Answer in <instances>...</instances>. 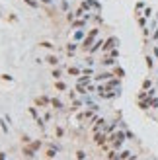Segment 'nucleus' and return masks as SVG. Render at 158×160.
Masks as SVG:
<instances>
[{
  "mask_svg": "<svg viewBox=\"0 0 158 160\" xmlns=\"http://www.w3.org/2000/svg\"><path fill=\"white\" fill-rule=\"evenodd\" d=\"M98 33H100V28H92L88 31V35L80 41V49L82 51H90V47H92L94 43H96V39H98Z\"/></svg>",
  "mask_w": 158,
  "mask_h": 160,
  "instance_id": "1",
  "label": "nucleus"
},
{
  "mask_svg": "<svg viewBox=\"0 0 158 160\" xmlns=\"http://www.w3.org/2000/svg\"><path fill=\"white\" fill-rule=\"evenodd\" d=\"M117 43H119V41H117V37H113V35H111V37H107L106 43H103V47H102V53L111 51L113 47H117Z\"/></svg>",
  "mask_w": 158,
  "mask_h": 160,
  "instance_id": "2",
  "label": "nucleus"
},
{
  "mask_svg": "<svg viewBox=\"0 0 158 160\" xmlns=\"http://www.w3.org/2000/svg\"><path fill=\"white\" fill-rule=\"evenodd\" d=\"M94 143L98 146H103L107 143V133L106 131H100V133H94Z\"/></svg>",
  "mask_w": 158,
  "mask_h": 160,
  "instance_id": "3",
  "label": "nucleus"
},
{
  "mask_svg": "<svg viewBox=\"0 0 158 160\" xmlns=\"http://www.w3.org/2000/svg\"><path fill=\"white\" fill-rule=\"evenodd\" d=\"M35 152H37V151H35L31 145H23L22 146V154L25 156V158H35Z\"/></svg>",
  "mask_w": 158,
  "mask_h": 160,
  "instance_id": "4",
  "label": "nucleus"
},
{
  "mask_svg": "<svg viewBox=\"0 0 158 160\" xmlns=\"http://www.w3.org/2000/svg\"><path fill=\"white\" fill-rule=\"evenodd\" d=\"M35 105H37V108H47V105H51V98H47V96H37V98H35Z\"/></svg>",
  "mask_w": 158,
  "mask_h": 160,
  "instance_id": "5",
  "label": "nucleus"
},
{
  "mask_svg": "<svg viewBox=\"0 0 158 160\" xmlns=\"http://www.w3.org/2000/svg\"><path fill=\"white\" fill-rule=\"evenodd\" d=\"M86 22H88L86 18H78V20H74V22H70V29H80V28H86Z\"/></svg>",
  "mask_w": 158,
  "mask_h": 160,
  "instance_id": "6",
  "label": "nucleus"
},
{
  "mask_svg": "<svg viewBox=\"0 0 158 160\" xmlns=\"http://www.w3.org/2000/svg\"><path fill=\"white\" fill-rule=\"evenodd\" d=\"M78 47H80L78 41L68 43V45H66V55H68V57H74V53H76V49H78Z\"/></svg>",
  "mask_w": 158,
  "mask_h": 160,
  "instance_id": "7",
  "label": "nucleus"
},
{
  "mask_svg": "<svg viewBox=\"0 0 158 160\" xmlns=\"http://www.w3.org/2000/svg\"><path fill=\"white\" fill-rule=\"evenodd\" d=\"M103 43H106V39H96V43H94V45H92V47H90V55H94V53H98L100 51V49H102L103 47Z\"/></svg>",
  "mask_w": 158,
  "mask_h": 160,
  "instance_id": "8",
  "label": "nucleus"
},
{
  "mask_svg": "<svg viewBox=\"0 0 158 160\" xmlns=\"http://www.w3.org/2000/svg\"><path fill=\"white\" fill-rule=\"evenodd\" d=\"M51 108H55L57 111H63V109H65V104H63V102L55 96V98H51Z\"/></svg>",
  "mask_w": 158,
  "mask_h": 160,
  "instance_id": "9",
  "label": "nucleus"
},
{
  "mask_svg": "<svg viewBox=\"0 0 158 160\" xmlns=\"http://www.w3.org/2000/svg\"><path fill=\"white\" fill-rule=\"evenodd\" d=\"M109 78H113L111 72H100V74L94 76V80H96V82H102V80H109Z\"/></svg>",
  "mask_w": 158,
  "mask_h": 160,
  "instance_id": "10",
  "label": "nucleus"
},
{
  "mask_svg": "<svg viewBox=\"0 0 158 160\" xmlns=\"http://www.w3.org/2000/svg\"><path fill=\"white\" fill-rule=\"evenodd\" d=\"M82 105H84V100H72V105H70V113L78 111Z\"/></svg>",
  "mask_w": 158,
  "mask_h": 160,
  "instance_id": "11",
  "label": "nucleus"
},
{
  "mask_svg": "<svg viewBox=\"0 0 158 160\" xmlns=\"http://www.w3.org/2000/svg\"><path fill=\"white\" fill-rule=\"evenodd\" d=\"M45 63H49L51 66H59V57H57V55H53V53H51V55H47Z\"/></svg>",
  "mask_w": 158,
  "mask_h": 160,
  "instance_id": "12",
  "label": "nucleus"
},
{
  "mask_svg": "<svg viewBox=\"0 0 158 160\" xmlns=\"http://www.w3.org/2000/svg\"><path fill=\"white\" fill-rule=\"evenodd\" d=\"M86 35H88V33L84 31V29H74V41H78V43H80L84 37H86Z\"/></svg>",
  "mask_w": 158,
  "mask_h": 160,
  "instance_id": "13",
  "label": "nucleus"
},
{
  "mask_svg": "<svg viewBox=\"0 0 158 160\" xmlns=\"http://www.w3.org/2000/svg\"><path fill=\"white\" fill-rule=\"evenodd\" d=\"M51 76H53V78H55V80H60V78H63V71H60L59 66H53V71H51Z\"/></svg>",
  "mask_w": 158,
  "mask_h": 160,
  "instance_id": "14",
  "label": "nucleus"
},
{
  "mask_svg": "<svg viewBox=\"0 0 158 160\" xmlns=\"http://www.w3.org/2000/svg\"><path fill=\"white\" fill-rule=\"evenodd\" d=\"M57 152H59V148H55V146H49V148L45 151V156H47V158H55Z\"/></svg>",
  "mask_w": 158,
  "mask_h": 160,
  "instance_id": "15",
  "label": "nucleus"
},
{
  "mask_svg": "<svg viewBox=\"0 0 158 160\" xmlns=\"http://www.w3.org/2000/svg\"><path fill=\"white\" fill-rule=\"evenodd\" d=\"M66 72H68L70 76H80V74H82V71H80L78 66H68V68H66Z\"/></svg>",
  "mask_w": 158,
  "mask_h": 160,
  "instance_id": "16",
  "label": "nucleus"
},
{
  "mask_svg": "<svg viewBox=\"0 0 158 160\" xmlns=\"http://www.w3.org/2000/svg\"><path fill=\"white\" fill-rule=\"evenodd\" d=\"M76 92H78V94H82V96H86V94H88V88H86V84L76 82Z\"/></svg>",
  "mask_w": 158,
  "mask_h": 160,
  "instance_id": "17",
  "label": "nucleus"
},
{
  "mask_svg": "<svg viewBox=\"0 0 158 160\" xmlns=\"http://www.w3.org/2000/svg\"><path fill=\"white\" fill-rule=\"evenodd\" d=\"M115 59H113V57H109V55H106L103 57V61H102V65H106V66H111V65H115Z\"/></svg>",
  "mask_w": 158,
  "mask_h": 160,
  "instance_id": "18",
  "label": "nucleus"
},
{
  "mask_svg": "<svg viewBox=\"0 0 158 160\" xmlns=\"http://www.w3.org/2000/svg\"><path fill=\"white\" fill-rule=\"evenodd\" d=\"M55 90H59V92H65V90H66V84L63 82V80H55Z\"/></svg>",
  "mask_w": 158,
  "mask_h": 160,
  "instance_id": "19",
  "label": "nucleus"
},
{
  "mask_svg": "<svg viewBox=\"0 0 158 160\" xmlns=\"http://www.w3.org/2000/svg\"><path fill=\"white\" fill-rule=\"evenodd\" d=\"M90 6H92V10H96V12H102V4H100L98 0H88Z\"/></svg>",
  "mask_w": 158,
  "mask_h": 160,
  "instance_id": "20",
  "label": "nucleus"
},
{
  "mask_svg": "<svg viewBox=\"0 0 158 160\" xmlns=\"http://www.w3.org/2000/svg\"><path fill=\"white\" fill-rule=\"evenodd\" d=\"M39 47H43V49H49V51H53V49H55V45H53L51 41H41V43H39Z\"/></svg>",
  "mask_w": 158,
  "mask_h": 160,
  "instance_id": "21",
  "label": "nucleus"
},
{
  "mask_svg": "<svg viewBox=\"0 0 158 160\" xmlns=\"http://www.w3.org/2000/svg\"><path fill=\"white\" fill-rule=\"evenodd\" d=\"M113 74L119 76V78H123V76H125V71H123L121 66H117V65H115V68H113Z\"/></svg>",
  "mask_w": 158,
  "mask_h": 160,
  "instance_id": "22",
  "label": "nucleus"
},
{
  "mask_svg": "<svg viewBox=\"0 0 158 160\" xmlns=\"http://www.w3.org/2000/svg\"><path fill=\"white\" fill-rule=\"evenodd\" d=\"M74 14H76V18H84V16L88 14V12H86V10H84L82 6H80V8H76V12H74ZM90 14H92V12H90Z\"/></svg>",
  "mask_w": 158,
  "mask_h": 160,
  "instance_id": "23",
  "label": "nucleus"
},
{
  "mask_svg": "<svg viewBox=\"0 0 158 160\" xmlns=\"http://www.w3.org/2000/svg\"><path fill=\"white\" fill-rule=\"evenodd\" d=\"M90 78H92V76L80 74V76H78V82H80V84H90Z\"/></svg>",
  "mask_w": 158,
  "mask_h": 160,
  "instance_id": "24",
  "label": "nucleus"
},
{
  "mask_svg": "<svg viewBox=\"0 0 158 160\" xmlns=\"http://www.w3.org/2000/svg\"><path fill=\"white\" fill-rule=\"evenodd\" d=\"M80 6H82V8L86 10L88 14H90V12H92V6H90V2H88V0H82V2H80Z\"/></svg>",
  "mask_w": 158,
  "mask_h": 160,
  "instance_id": "25",
  "label": "nucleus"
},
{
  "mask_svg": "<svg viewBox=\"0 0 158 160\" xmlns=\"http://www.w3.org/2000/svg\"><path fill=\"white\" fill-rule=\"evenodd\" d=\"M82 74H86V76H94V68H92V66H84V68H82Z\"/></svg>",
  "mask_w": 158,
  "mask_h": 160,
  "instance_id": "26",
  "label": "nucleus"
},
{
  "mask_svg": "<svg viewBox=\"0 0 158 160\" xmlns=\"http://www.w3.org/2000/svg\"><path fill=\"white\" fill-rule=\"evenodd\" d=\"M106 55H109V57H113V59H117V57H119V49H117V47H113L111 51H107Z\"/></svg>",
  "mask_w": 158,
  "mask_h": 160,
  "instance_id": "27",
  "label": "nucleus"
},
{
  "mask_svg": "<svg viewBox=\"0 0 158 160\" xmlns=\"http://www.w3.org/2000/svg\"><path fill=\"white\" fill-rule=\"evenodd\" d=\"M131 154H133V152L123 151V152H119V158H121V160H129V158H131Z\"/></svg>",
  "mask_w": 158,
  "mask_h": 160,
  "instance_id": "28",
  "label": "nucleus"
},
{
  "mask_svg": "<svg viewBox=\"0 0 158 160\" xmlns=\"http://www.w3.org/2000/svg\"><path fill=\"white\" fill-rule=\"evenodd\" d=\"M6 119H0V129H2V133H6V135H8V125H6Z\"/></svg>",
  "mask_w": 158,
  "mask_h": 160,
  "instance_id": "29",
  "label": "nucleus"
},
{
  "mask_svg": "<svg viewBox=\"0 0 158 160\" xmlns=\"http://www.w3.org/2000/svg\"><path fill=\"white\" fill-rule=\"evenodd\" d=\"M103 131H106L107 135H111V133L115 131V123H111V125H106V127H103Z\"/></svg>",
  "mask_w": 158,
  "mask_h": 160,
  "instance_id": "30",
  "label": "nucleus"
},
{
  "mask_svg": "<svg viewBox=\"0 0 158 160\" xmlns=\"http://www.w3.org/2000/svg\"><path fill=\"white\" fill-rule=\"evenodd\" d=\"M60 10H63V12H70V6H68V2H66V0H63V2H60Z\"/></svg>",
  "mask_w": 158,
  "mask_h": 160,
  "instance_id": "31",
  "label": "nucleus"
},
{
  "mask_svg": "<svg viewBox=\"0 0 158 160\" xmlns=\"http://www.w3.org/2000/svg\"><path fill=\"white\" fill-rule=\"evenodd\" d=\"M82 100H84V105H88V108H90V105H94V100H92V98H90V96H88V94L84 96V98H82Z\"/></svg>",
  "mask_w": 158,
  "mask_h": 160,
  "instance_id": "32",
  "label": "nucleus"
},
{
  "mask_svg": "<svg viewBox=\"0 0 158 160\" xmlns=\"http://www.w3.org/2000/svg\"><path fill=\"white\" fill-rule=\"evenodd\" d=\"M23 2H25V4L29 6V8H37V6H39V2H37V0H23Z\"/></svg>",
  "mask_w": 158,
  "mask_h": 160,
  "instance_id": "33",
  "label": "nucleus"
},
{
  "mask_svg": "<svg viewBox=\"0 0 158 160\" xmlns=\"http://www.w3.org/2000/svg\"><path fill=\"white\" fill-rule=\"evenodd\" d=\"M31 146L35 148V151H39V148L43 146V141H39V139H37V141H31Z\"/></svg>",
  "mask_w": 158,
  "mask_h": 160,
  "instance_id": "34",
  "label": "nucleus"
},
{
  "mask_svg": "<svg viewBox=\"0 0 158 160\" xmlns=\"http://www.w3.org/2000/svg\"><path fill=\"white\" fill-rule=\"evenodd\" d=\"M29 115H31V117L35 119V121L39 119V113H37V109H35V108H29Z\"/></svg>",
  "mask_w": 158,
  "mask_h": 160,
  "instance_id": "35",
  "label": "nucleus"
},
{
  "mask_svg": "<svg viewBox=\"0 0 158 160\" xmlns=\"http://www.w3.org/2000/svg\"><path fill=\"white\" fill-rule=\"evenodd\" d=\"M22 145H31V137L29 135H22Z\"/></svg>",
  "mask_w": 158,
  "mask_h": 160,
  "instance_id": "36",
  "label": "nucleus"
},
{
  "mask_svg": "<svg viewBox=\"0 0 158 160\" xmlns=\"http://www.w3.org/2000/svg\"><path fill=\"white\" fill-rule=\"evenodd\" d=\"M76 160H86V152L84 151H76Z\"/></svg>",
  "mask_w": 158,
  "mask_h": 160,
  "instance_id": "37",
  "label": "nucleus"
},
{
  "mask_svg": "<svg viewBox=\"0 0 158 160\" xmlns=\"http://www.w3.org/2000/svg\"><path fill=\"white\" fill-rule=\"evenodd\" d=\"M143 16H144V18H150V16H152V8H144Z\"/></svg>",
  "mask_w": 158,
  "mask_h": 160,
  "instance_id": "38",
  "label": "nucleus"
},
{
  "mask_svg": "<svg viewBox=\"0 0 158 160\" xmlns=\"http://www.w3.org/2000/svg\"><path fill=\"white\" fill-rule=\"evenodd\" d=\"M115 154H117L115 151H109V152H107V160H115V158H117Z\"/></svg>",
  "mask_w": 158,
  "mask_h": 160,
  "instance_id": "39",
  "label": "nucleus"
},
{
  "mask_svg": "<svg viewBox=\"0 0 158 160\" xmlns=\"http://www.w3.org/2000/svg\"><path fill=\"white\" fill-rule=\"evenodd\" d=\"M55 133H57V137H59V139H60V137H63V135H65V131H63V127H55Z\"/></svg>",
  "mask_w": 158,
  "mask_h": 160,
  "instance_id": "40",
  "label": "nucleus"
},
{
  "mask_svg": "<svg viewBox=\"0 0 158 160\" xmlns=\"http://www.w3.org/2000/svg\"><path fill=\"white\" fill-rule=\"evenodd\" d=\"M92 20L96 22V24H102V16H100V14H94V16H92Z\"/></svg>",
  "mask_w": 158,
  "mask_h": 160,
  "instance_id": "41",
  "label": "nucleus"
},
{
  "mask_svg": "<svg viewBox=\"0 0 158 160\" xmlns=\"http://www.w3.org/2000/svg\"><path fill=\"white\" fill-rule=\"evenodd\" d=\"M152 65H154V59H152V57H146V66L152 68Z\"/></svg>",
  "mask_w": 158,
  "mask_h": 160,
  "instance_id": "42",
  "label": "nucleus"
},
{
  "mask_svg": "<svg viewBox=\"0 0 158 160\" xmlns=\"http://www.w3.org/2000/svg\"><path fill=\"white\" fill-rule=\"evenodd\" d=\"M150 86H152V82H150V80H144V82H143V90H149Z\"/></svg>",
  "mask_w": 158,
  "mask_h": 160,
  "instance_id": "43",
  "label": "nucleus"
},
{
  "mask_svg": "<svg viewBox=\"0 0 158 160\" xmlns=\"http://www.w3.org/2000/svg\"><path fill=\"white\" fill-rule=\"evenodd\" d=\"M86 65H88V66H92V65H94V57H92V55L86 57Z\"/></svg>",
  "mask_w": 158,
  "mask_h": 160,
  "instance_id": "44",
  "label": "nucleus"
},
{
  "mask_svg": "<svg viewBox=\"0 0 158 160\" xmlns=\"http://www.w3.org/2000/svg\"><path fill=\"white\" fill-rule=\"evenodd\" d=\"M66 94H68L70 100H76V92H72V90H70V92H66Z\"/></svg>",
  "mask_w": 158,
  "mask_h": 160,
  "instance_id": "45",
  "label": "nucleus"
},
{
  "mask_svg": "<svg viewBox=\"0 0 158 160\" xmlns=\"http://www.w3.org/2000/svg\"><path fill=\"white\" fill-rule=\"evenodd\" d=\"M152 39H154V41H156V39H158V25H156V29H154V31H152Z\"/></svg>",
  "mask_w": 158,
  "mask_h": 160,
  "instance_id": "46",
  "label": "nucleus"
},
{
  "mask_svg": "<svg viewBox=\"0 0 158 160\" xmlns=\"http://www.w3.org/2000/svg\"><path fill=\"white\" fill-rule=\"evenodd\" d=\"M39 2H41V4H47V6H49V4H53L55 0H39Z\"/></svg>",
  "mask_w": 158,
  "mask_h": 160,
  "instance_id": "47",
  "label": "nucleus"
},
{
  "mask_svg": "<svg viewBox=\"0 0 158 160\" xmlns=\"http://www.w3.org/2000/svg\"><path fill=\"white\" fill-rule=\"evenodd\" d=\"M0 160H8V156H6V152L0 151Z\"/></svg>",
  "mask_w": 158,
  "mask_h": 160,
  "instance_id": "48",
  "label": "nucleus"
},
{
  "mask_svg": "<svg viewBox=\"0 0 158 160\" xmlns=\"http://www.w3.org/2000/svg\"><path fill=\"white\" fill-rule=\"evenodd\" d=\"M125 135H127V139H135V135H133L131 131H125Z\"/></svg>",
  "mask_w": 158,
  "mask_h": 160,
  "instance_id": "49",
  "label": "nucleus"
},
{
  "mask_svg": "<svg viewBox=\"0 0 158 160\" xmlns=\"http://www.w3.org/2000/svg\"><path fill=\"white\" fill-rule=\"evenodd\" d=\"M86 88H88V92H96V88H94L92 84H86Z\"/></svg>",
  "mask_w": 158,
  "mask_h": 160,
  "instance_id": "50",
  "label": "nucleus"
},
{
  "mask_svg": "<svg viewBox=\"0 0 158 160\" xmlns=\"http://www.w3.org/2000/svg\"><path fill=\"white\" fill-rule=\"evenodd\" d=\"M2 80H8V82H10V80H12V76H10V74H2Z\"/></svg>",
  "mask_w": 158,
  "mask_h": 160,
  "instance_id": "51",
  "label": "nucleus"
},
{
  "mask_svg": "<svg viewBox=\"0 0 158 160\" xmlns=\"http://www.w3.org/2000/svg\"><path fill=\"white\" fill-rule=\"evenodd\" d=\"M152 53H154V57H158V47H154V49H152Z\"/></svg>",
  "mask_w": 158,
  "mask_h": 160,
  "instance_id": "52",
  "label": "nucleus"
},
{
  "mask_svg": "<svg viewBox=\"0 0 158 160\" xmlns=\"http://www.w3.org/2000/svg\"><path fill=\"white\" fill-rule=\"evenodd\" d=\"M47 160H53V158H47Z\"/></svg>",
  "mask_w": 158,
  "mask_h": 160,
  "instance_id": "53",
  "label": "nucleus"
},
{
  "mask_svg": "<svg viewBox=\"0 0 158 160\" xmlns=\"http://www.w3.org/2000/svg\"><path fill=\"white\" fill-rule=\"evenodd\" d=\"M156 20H158V14H156Z\"/></svg>",
  "mask_w": 158,
  "mask_h": 160,
  "instance_id": "54",
  "label": "nucleus"
}]
</instances>
